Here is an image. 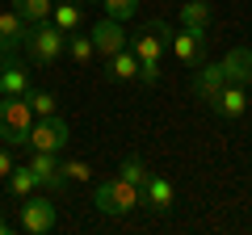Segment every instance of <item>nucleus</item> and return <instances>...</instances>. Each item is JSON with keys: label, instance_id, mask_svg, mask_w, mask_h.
Listing matches in <instances>:
<instances>
[{"label": "nucleus", "instance_id": "f257e3e1", "mask_svg": "<svg viewBox=\"0 0 252 235\" xmlns=\"http://www.w3.org/2000/svg\"><path fill=\"white\" fill-rule=\"evenodd\" d=\"M93 206H97L101 214L122 218V214H130L135 206H143V189L130 185V181H122V176H109V181H101L97 189H93Z\"/></svg>", "mask_w": 252, "mask_h": 235}, {"label": "nucleus", "instance_id": "f03ea898", "mask_svg": "<svg viewBox=\"0 0 252 235\" xmlns=\"http://www.w3.org/2000/svg\"><path fill=\"white\" fill-rule=\"evenodd\" d=\"M26 51H30V59H34V63L51 67L55 59L67 51V34H63L55 21H34V26H30V34H26Z\"/></svg>", "mask_w": 252, "mask_h": 235}, {"label": "nucleus", "instance_id": "7ed1b4c3", "mask_svg": "<svg viewBox=\"0 0 252 235\" xmlns=\"http://www.w3.org/2000/svg\"><path fill=\"white\" fill-rule=\"evenodd\" d=\"M30 126H34V109L26 97H4L0 101V139L9 147H26Z\"/></svg>", "mask_w": 252, "mask_h": 235}, {"label": "nucleus", "instance_id": "20e7f679", "mask_svg": "<svg viewBox=\"0 0 252 235\" xmlns=\"http://www.w3.org/2000/svg\"><path fill=\"white\" fill-rule=\"evenodd\" d=\"M168 42H172V26H168V21H147L143 34H135L130 51H135L139 63H164V51H168Z\"/></svg>", "mask_w": 252, "mask_h": 235}, {"label": "nucleus", "instance_id": "39448f33", "mask_svg": "<svg viewBox=\"0 0 252 235\" xmlns=\"http://www.w3.org/2000/svg\"><path fill=\"white\" fill-rule=\"evenodd\" d=\"M67 122H63L59 114H51V118H38L34 126H30V139H26V147H34V151H63L67 147Z\"/></svg>", "mask_w": 252, "mask_h": 235}, {"label": "nucleus", "instance_id": "423d86ee", "mask_svg": "<svg viewBox=\"0 0 252 235\" xmlns=\"http://www.w3.org/2000/svg\"><path fill=\"white\" fill-rule=\"evenodd\" d=\"M17 223H21V231L26 235H46V231H55V206L46 198H21V206H17Z\"/></svg>", "mask_w": 252, "mask_h": 235}, {"label": "nucleus", "instance_id": "0eeeda50", "mask_svg": "<svg viewBox=\"0 0 252 235\" xmlns=\"http://www.w3.org/2000/svg\"><path fill=\"white\" fill-rule=\"evenodd\" d=\"M206 34H210V29H189V26H181V29H172L168 51L177 55L181 63L198 67V63H202V55H206Z\"/></svg>", "mask_w": 252, "mask_h": 235}, {"label": "nucleus", "instance_id": "6e6552de", "mask_svg": "<svg viewBox=\"0 0 252 235\" xmlns=\"http://www.w3.org/2000/svg\"><path fill=\"white\" fill-rule=\"evenodd\" d=\"M89 38H93V51L97 55H118L122 46H130L126 42V29H122V21H114V17H105V21H97V26L89 29Z\"/></svg>", "mask_w": 252, "mask_h": 235}, {"label": "nucleus", "instance_id": "1a4fd4ad", "mask_svg": "<svg viewBox=\"0 0 252 235\" xmlns=\"http://www.w3.org/2000/svg\"><path fill=\"white\" fill-rule=\"evenodd\" d=\"M30 172H34V181L42 185V189L59 193L63 185V172H59V151H34V160H30Z\"/></svg>", "mask_w": 252, "mask_h": 235}, {"label": "nucleus", "instance_id": "9d476101", "mask_svg": "<svg viewBox=\"0 0 252 235\" xmlns=\"http://www.w3.org/2000/svg\"><path fill=\"white\" fill-rule=\"evenodd\" d=\"M223 76H227V84H244L248 88L252 84V46H231L223 55Z\"/></svg>", "mask_w": 252, "mask_h": 235}, {"label": "nucleus", "instance_id": "9b49d317", "mask_svg": "<svg viewBox=\"0 0 252 235\" xmlns=\"http://www.w3.org/2000/svg\"><path fill=\"white\" fill-rule=\"evenodd\" d=\"M143 206H152L156 214H168V210L177 206V189H172L168 176H147V185H143Z\"/></svg>", "mask_w": 252, "mask_h": 235}, {"label": "nucleus", "instance_id": "f8f14e48", "mask_svg": "<svg viewBox=\"0 0 252 235\" xmlns=\"http://www.w3.org/2000/svg\"><path fill=\"white\" fill-rule=\"evenodd\" d=\"M210 109H215L219 118H244V109H248V92H244V84H223L219 97L210 101Z\"/></svg>", "mask_w": 252, "mask_h": 235}, {"label": "nucleus", "instance_id": "ddd939ff", "mask_svg": "<svg viewBox=\"0 0 252 235\" xmlns=\"http://www.w3.org/2000/svg\"><path fill=\"white\" fill-rule=\"evenodd\" d=\"M223 84H227L223 63H198V76H193V97H202V101H215Z\"/></svg>", "mask_w": 252, "mask_h": 235}, {"label": "nucleus", "instance_id": "4468645a", "mask_svg": "<svg viewBox=\"0 0 252 235\" xmlns=\"http://www.w3.org/2000/svg\"><path fill=\"white\" fill-rule=\"evenodd\" d=\"M26 34H30V21L21 17L17 9L0 13V46H4V51H17V46H26Z\"/></svg>", "mask_w": 252, "mask_h": 235}, {"label": "nucleus", "instance_id": "2eb2a0df", "mask_svg": "<svg viewBox=\"0 0 252 235\" xmlns=\"http://www.w3.org/2000/svg\"><path fill=\"white\" fill-rule=\"evenodd\" d=\"M0 92L4 97H26L30 92V67L17 63V59H9V63L0 67Z\"/></svg>", "mask_w": 252, "mask_h": 235}, {"label": "nucleus", "instance_id": "dca6fc26", "mask_svg": "<svg viewBox=\"0 0 252 235\" xmlns=\"http://www.w3.org/2000/svg\"><path fill=\"white\" fill-rule=\"evenodd\" d=\"M51 21L63 29V34H72V29H80L84 13H80V4H76V0H59V4H51Z\"/></svg>", "mask_w": 252, "mask_h": 235}, {"label": "nucleus", "instance_id": "f3484780", "mask_svg": "<svg viewBox=\"0 0 252 235\" xmlns=\"http://www.w3.org/2000/svg\"><path fill=\"white\" fill-rule=\"evenodd\" d=\"M105 63H109V76H114V80H135V76H139V59H135L130 46H122L118 55H109Z\"/></svg>", "mask_w": 252, "mask_h": 235}, {"label": "nucleus", "instance_id": "a211bd4d", "mask_svg": "<svg viewBox=\"0 0 252 235\" xmlns=\"http://www.w3.org/2000/svg\"><path fill=\"white\" fill-rule=\"evenodd\" d=\"M4 181H9V193H13V198H30V193H34L38 189V181H34V172H30V164H13V172H9V176H4Z\"/></svg>", "mask_w": 252, "mask_h": 235}, {"label": "nucleus", "instance_id": "6ab92c4d", "mask_svg": "<svg viewBox=\"0 0 252 235\" xmlns=\"http://www.w3.org/2000/svg\"><path fill=\"white\" fill-rule=\"evenodd\" d=\"M181 26L210 29V4H206V0H189V4H181Z\"/></svg>", "mask_w": 252, "mask_h": 235}, {"label": "nucleus", "instance_id": "aec40b11", "mask_svg": "<svg viewBox=\"0 0 252 235\" xmlns=\"http://www.w3.org/2000/svg\"><path fill=\"white\" fill-rule=\"evenodd\" d=\"M118 176H122V181H130V185H139V189H143V185H147V176H152V172L143 168V160H139V155H126V160L118 164Z\"/></svg>", "mask_w": 252, "mask_h": 235}, {"label": "nucleus", "instance_id": "412c9836", "mask_svg": "<svg viewBox=\"0 0 252 235\" xmlns=\"http://www.w3.org/2000/svg\"><path fill=\"white\" fill-rule=\"evenodd\" d=\"M51 4H55V0H13V9H17L21 17L30 21V26H34V21H46V17H51Z\"/></svg>", "mask_w": 252, "mask_h": 235}, {"label": "nucleus", "instance_id": "4be33fe9", "mask_svg": "<svg viewBox=\"0 0 252 235\" xmlns=\"http://www.w3.org/2000/svg\"><path fill=\"white\" fill-rule=\"evenodd\" d=\"M26 101H30V109H34V118H51L55 109H59L55 92H46V88H30V92H26Z\"/></svg>", "mask_w": 252, "mask_h": 235}, {"label": "nucleus", "instance_id": "5701e85b", "mask_svg": "<svg viewBox=\"0 0 252 235\" xmlns=\"http://www.w3.org/2000/svg\"><path fill=\"white\" fill-rule=\"evenodd\" d=\"M67 55H72L76 63H89L93 55H97V51H93V38H80V34L72 29V34H67Z\"/></svg>", "mask_w": 252, "mask_h": 235}, {"label": "nucleus", "instance_id": "b1692460", "mask_svg": "<svg viewBox=\"0 0 252 235\" xmlns=\"http://www.w3.org/2000/svg\"><path fill=\"white\" fill-rule=\"evenodd\" d=\"M101 4H105V17H114V21H126L139 13V0H101Z\"/></svg>", "mask_w": 252, "mask_h": 235}, {"label": "nucleus", "instance_id": "393cba45", "mask_svg": "<svg viewBox=\"0 0 252 235\" xmlns=\"http://www.w3.org/2000/svg\"><path fill=\"white\" fill-rule=\"evenodd\" d=\"M59 172H63V181H76V185L93 181V168H89L84 160H67V164H59Z\"/></svg>", "mask_w": 252, "mask_h": 235}, {"label": "nucleus", "instance_id": "a878e982", "mask_svg": "<svg viewBox=\"0 0 252 235\" xmlns=\"http://www.w3.org/2000/svg\"><path fill=\"white\" fill-rule=\"evenodd\" d=\"M13 164H17V160H13V147L4 143V147H0V181H4V176L13 172Z\"/></svg>", "mask_w": 252, "mask_h": 235}, {"label": "nucleus", "instance_id": "bb28decb", "mask_svg": "<svg viewBox=\"0 0 252 235\" xmlns=\"http://www.w3.org/2000/svg\"><path fill=\"white\" fill-rule=\"evenodd\" d=\"M139 80H143V84H156V80H160V63H139Z\"/></svg>", "mask_w": 252, "mask_h": 235}, {"label": "nucleus", "instance_id": "cd10ccee", "mask_svg": "<svg viewBox=\"0 0 252 235\" xmlns=\"http://www.w3.org/2000/svg\"><path fill=\"white\" fill-rule=\"evenodd\" d=\"M0 235H9V218H4V210H0Z\"/></svg>", "mask_w": 252, "mask_h": 235}, {"label": "nucleus", "instance_id": "c85d7f7f", "mask_svg": "<svg viewBox=\"0 0 252 235\" xmlns=\"http://www.w3.org/2000/svg\"><path fill=\"white\" fill-rule=\"evenodd\" d=\"M9 55H13V51H4V46H0V67H4V63H9Z\"/></svg>", "mask_w": 252, "mask_h": 235}, {"label": "nucleus", "instance_id": "c756f323", "mask_svg": "<svg viewBox=\"0 0 252 235\" xmlns=\"http://www.w3.org/2000/svg\"><path fill=\"white\" fill-rule=\"evenodd\" d=\"M93 4H101V0H93Z\"/></svg>", "mask_w": 252, "mask_h": 235}]
</instances>
